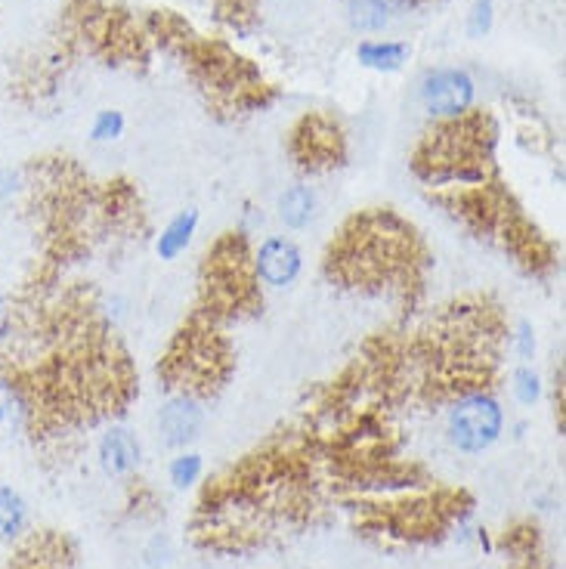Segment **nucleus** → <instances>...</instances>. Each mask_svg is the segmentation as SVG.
Masks as SVG:
<instances>
[{
    "mask_svg": "<svg viewBox=\"0 0 566 569\" xmlns=\"http://www.w3.org/2000/svg\"><path fill=\"white\" fill-rule=\"evenodd\" d=\"M415 232L390 211L354 217L331 244L326 270L331 279L354 288H384L411 279L418 267Z\"/></svg>",
    "mask_w": 566,
    "mask_h": 569,
    "instance_id": "obj_1",
    "label": "nucleus"
},
{
    "mask_svg": "<svg viewBox=\"0 0 566 569\" xmlns=\"http://www.w3.org/2000/svg\"><path fill=\"white\" fill-rule=\"evenodd\" d=\"M496 133L493 118L474 109L453 121H439L415 152V173L430 189L449 192L486 186Z\"/></svg>",
    "mask_w": 566,
    "mask_h": 569,
    "instance_id": "obj_2",
    "label": "nucleus"
},
{
    "mask_svg": "<svg viewBox=\"0 0 566 569\" xmlns=\"http://www.w3.org/2000/svg\"><path fill=\"white\" fill-rule=\"evenodd\" d=\"M205 313L211 319L239 316L257 307V276L251 248L241 232H227L205 257Z\"/></svg>",
    "mask_w": 566,
    "mask_h": 569,
    "instance_id": "obj_3",
    "label": "nucleus"
},
{
    "mask_svg": "<svg viewBox=\"0 0 566 569\" xmlns=\"http://www.w3.org/2000/svg\"><path fill=\"white\" fill-rule=\"evenodd\" d=\"M227 347L211 328H189L170 347L165 359V378L177 393L199 399L227 378Z\"/></svg>",
    "mask_w": 566,
    "mask_h": 569,
    "instance_id": "obj_4",
    "label": "nucleus"
},
{
    "mask_svg": "<svg viewBox=\"0 0 566 569\" xmlns=\"http://www.w3.org/2000/svg\"><path fill=\"white\" fill-rule=\"evenodd\" d=\"M505 430V412L489 390H474L453 399V409L446 415V433L458 452L480 456Z\"/></svg>",
    "mask_w": 566,
    "mask_h": 569,
    "instance_id": "obj_5",
    "label": "nucleus"
},
{
    "mask_svg": "<svg viewBox=\"0 0 566 569\" xmlns=\"http://www.w3.org/2000/svg\"><path fill=\"white\" fill-rule=\"evenodd\" d=\"M344 133L326 114H304L291 130V156L304 171H328L344 161Z\"/></svg>",
    "mask_w": 566,
    "mask_h": 569,
    "instance_id": "obj_6",
    "label": "nucleus"
},
{
    "mask_svg": "<svg viewBox=\"0 0 566 569\" xmlns=\"http://www.w3.org/2000/svg\"><path fill=\"white\" fill-rule=\"evenodd\" d=\"M477 87L465 69H434L421 81V102L439 121H453L474 109Z\"/></svg>",
    "mask_w": 566,
    "mask_h": 569,
    "instance_id": "obj_7",
    "label": "nucleus"
},
{
    "mask_svg": "<svg viewBox=\"0 0 566 569\" xmlns=\"http://www.w3.org/2000/svg\"><path fill=\"white\" fill-rule=\"evenodd\" d=\"M251 267H255L257 282H264L267 288H288L298 282L300 270H304V254L291 239L269 236L251 254Z\"/></svg>",
    "mask_w": 566,
    "mask_h": 569,
    "instance_id": "obj_8",
    "label": "nucleus"
},
{
    "mask_svg": "<svg viewBox=\"0 0 566 569\" xmlns=\"http://www.w3.org/2000/svg\"><path fill=\"white\" fill-rule=\"evenodd\" d=\"M201 421L205 418H201L199 399L189 397V393H173L158 415V437L170 449H180V446L199 437Z\"/></svg>",
    "mask_w": 566,
    "mask_h": 569,
    "instance_id": "obj_9",
    "label": "nucleus"
},
{
    "mask_svg": "<svg viewBox=\"0 0 566 569\" xmlns=\"http://www.w3.org/2000/svg\"><path fill=\"white\" fill-rule=\"evenodd\" d=\"M140 440L128 427H109L100 437V465L109 477H130L140 468Z\"/></svg>",
    "mask_w": 566,
    "mask_h": 569,
    "instance_id": "obj_10",
    "label": "nucleus"
},
{
    "mask_svg": "<svg viewBox=\"0 0 566 569\" xmlns=\"http://www.w3.org/2000/svg\"><path fill=\"white\" fill-rule=\"evenodd\" d=\"M196 229H199V211L186 208V211H180L170 220L168 227L161 229V236L156 239V254L161 260H177L192 244Z\"/></svg>",
    "mask_w": 566,
    "mask_h": 569,
    "instance_id": "obj_11",
    "label": "nucleus"
},
{
    "mask_svg": "<svg viewBox=\"0 0 566 569\" xmlns=\"http://www.w3.org/2000/svg\"><path fill=\"white\" fill-rule=\"evenodd\" d=\"M316 192L310 186H291L279 196V220L288 229L310 227V220L316 217Z\"/></svg>",
    "mask_w": 566,
    "mask_h": 569,
    "instance_id": "obj_12",
    "label": "nucleus"
},
{
    "mask_svg": "<svg viewBox=\"0 0 566 569\" xmlns=\"http://www.w3.org/2000/svg\"><path fill=\"white\" fill-rule=\"evenodd\" d=\"M359 62L375 71H399L409 59V43L399 41H363L356 50Z\"/></svg>",
    "mask_w": 566,
    "mask_h": 569,
    "instance_id": "obj_13",
    "label": "nucleus"
},
{
    "mask_svg": "<svg viewBox=\"0 0 566 569\" xmlns=\"http://www.w3.org/2000/svg\"><path fill=\"white\" fill-rule=\"evenodd\" d=\"M29 523V505L10 486H0V541H13Z\"/></svg>",
    "mask_w": 566,
    "mask_h": 569,
    "instance_id": "obj_14",
    "label": "nucleus"
},
{
    "mask_svg": "<svg viewBox=\"0 0 566 569\" xmlns=\"http://www.w3.org/2000/svg\"><path fill=\"white\" fill-rule=\"evenodd\" d=\"M347 19L356 31H381L390 22V7L384 0H350L347 3Z\"/></svg>",
    "mask_w": 566,
    "mask_h": 569,
    "instance_id": "obj_15",
    "label": "nucleus"
},
{
    "mask_svg": "<svg viewBox=\"0 0 566 569\" xmlns=\"http://www.w3.org/2000/svg\"><path fill=\"white\" fill-rule=\"evenodd\" d=\"M29 415V406L19 393V387L0 381V433H10L22 425V418Z\"/></svg>",
    "mask_w": 566,
    "mask_h": 569,
    "instance_id": "obj_16",
    "label": "nucleus"
},
{
    "mask_svg": "<svg viewBox=\"0 0 566 569\" xmlns=\"http://www.w3.org/2000/svg\"><path fill=\"white\" fill-rule=\"evenodd\" d=\"M201 473H205V461L196 452H180L168 468L170 483L177 486V489H192L201 480Z\"/></svg>",
    "mask_w": 566,
    "mask_h": 569,
    "instance_id": "obj_17",
    "label": "nucleus"
},
{
    "mask_svg": "<svg viewBox=\"0 0 566 569\" xmlns=\"http://www.w3.org/2000/svg\"><path fill=\"white\" fill-rule=\"evenodd\" d=\"M510 381H514L510 387H514V397L520 406H536L538 397H542V378L533 366H520L510 375Z\"/></svg>",
    "mask_w": 566,
    "mask_h": 569,
    "instance_id": "obj_18",
    "label": "nucleus"
},
{
    "mask_svg": "<svg viewBox=\"0 0 566 569\" xmlns=\"http://www.w3.org/2000/svg\"><path fill=\"white\" fill-rule=\"evenodd\" d=\"M125 133V114L115 112V109H106V112L97 114L93 128H90V137L97 142H112Z\"/></svg>",
    "mask_w": 566,
    "mask_h": 569,
    "instance_id": "obj_19",
    "label": "nucleus"
},
{
    "mask_svg": "<svg viewBox=\"0 0 566 569\" xmlns=\"http://www.w3.org/2000/svg\"><path fill=\"white\" fill-rule=\"evenodd\" d=\"M489 29H493V0H477L470 10V19H467V31L474 38H483Z\"/></svg>",
    "mask_w": 566,
    "mask_h": 569,
    "instance_id": "obj_20",
    "label": "nucleus"
},
{
    "mask_svg": "<svg viewBox=\"0 0 566 569\" xmlns=\"http://www.w3.org/2000/svg\"><path fill=\"white\" fill-rule=\"evenodd\" d=\"M217 10L229 26H241L245 19L255 16V0H217Z\"/></svg>",
    "mask_w": 566,
    "mask_h": 569,
    "instance_id": "obj_21",
    "label": "nucleus"
},
{
    "mask_svg": "<svg viewBox=\"0 0 566 569\" xmlns=\"http://www.w3.org/2000/svg\"><path fill=\"white\" fill-rule=\"evenodd\" d=\"M517 350H520L524 359H533V353H536V331L526 326V322L520 326V335H517Z\"/></svg>",
    "mask_w": 566,
    "mask_h": 569,
    "instance_id": "obj_22",
    "label": "nucleus"
},
{
    "mask_svg": "<svg viewBox=\"0 0 566 569\" xmlns=\"http://www.w3.org/2000/svg\"><path fill=\"white\" fill-rule=\"evenodd\" d=\"M10 335H13V307H10V300L0 298V343Z\"/></svg>",
    "mask_w": 566,
    "mask_h": 569,
    "instance_id": "obj_23",
    "label": "nucleus"
},
{
    "mask_svg": "<svg viewBox=\"0 0 566 569\" xmlns=\"http://www.w3.org/2000/svg\"><path fill=\"white\" fill-rule=\"evenodd\" d=\"M16 183H19V177L13 171H0V201L13 199Z\"/></svg>",
    "mask_w": 566,
    "mask_h": 569,
    "instance_id": "obj_24",
    "label": "nucleus"
}]
</instances>
